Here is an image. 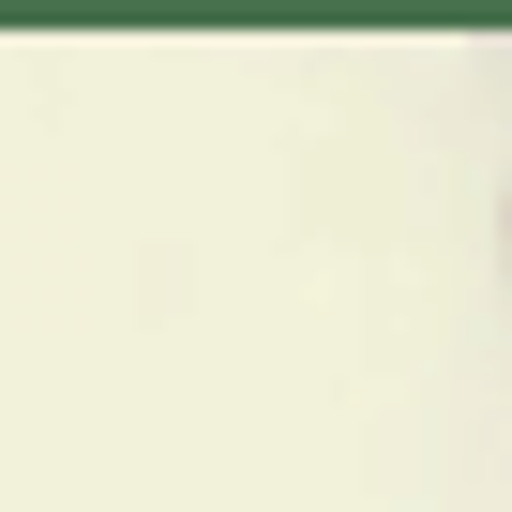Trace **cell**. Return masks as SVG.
I'll use <instances>...</instances> for the list:
<instances>
[{
  "label": "cell",
  "instance_id": "obj_1",
  "mask_svg": "<svg viewBox=\"0 0 512 512\" xmlns=\"http://www.w3.org/2000/svg\"><path fill=\"white\" fill-rule=\"evenodd\" d=\"M497 272H512V196H497Z\"/></svg>",
  "mask_w": 512,
  "mask_h": 512
}]
</instances>
